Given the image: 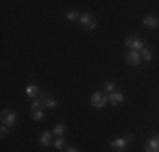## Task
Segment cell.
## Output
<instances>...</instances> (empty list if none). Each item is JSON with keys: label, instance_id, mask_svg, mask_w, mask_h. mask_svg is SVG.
<instances>
[{"label": "cell", "instance_id": "obj_1", "mask_svg": "<svg viewBox=\"0 0 159 152\" xmlns=\"http://www.w3.org/2000/svg\"><path fill=\"white\" fill-rule=\"evenodd\" d=\"M125 44L130 51H142V47H146V42H144L139 36H135V34L134 36H127Z\"/></svg>", "mask_w": 159, "mask_h": 152}, {"label": "cell", "instance_id": "obj_2", "mask_svg": "<svg viewBox=\"0 0 159 152\" xmlns=\"http://www.w3.org/2000/svg\"><path fill=\"white\" fill-rule=\"evenodd\" d=\"M90 100H92V105L95 106V108H103V106L108 103V95L103 93V91H95Z\"/></svg>", "mask_w": 159, "mask_h": 152}, {"label": "cell", "instance_id": "obj_3", "mask_svg": "<svg viewBox=\"0 0 159 152\" xmlns=\"http://www.w3.org/2000/svg\"><path fill=\"white\" fill-rule=\"evenodd\" d=\"M134 139V135H127V137H119V139H113L112 140V144H110V147L113 150H117V152H124L125 150V147H127V142L129 140H132Z\"/></svg>", "mask_w": 159, "mask_h": 152}, {"label": "cell", "instance_id": "obj_4", "mask_svg": "<svg viewBox=\"0 0 159 152\" xmlns=\"http://www.w3.org/2000/svg\"><path fill=\"white\" fill-rule=\"evenodd\" d=\"M80 24H81L86 30H95V29H97V20H95V17H93L92 14H88V12L81 14V17H80Z\"/></svg>", "mask_w": 159, "mask_h": 152}, {"label": "cell", "instance_id": "obj_5", "mask_svg": "<svg viewBox=\"0 0 159 152\" xmlns=\"http://www.w3.org/2000/svg\"><path fill=\"white\" fill-rule=\"evenodd\" d=\"M37 96L43 100V106H44V108H51L52 110V108H56V106H58V101H56L52 96H49L46 91H39V95H37Z\"/></svg>", "mask_w": 159, "mask_h": 152}, {"label": "cell", "instance_id": "obj_6", "mask_svg": "<svg viewBox=\"0 0 159 152\" xmlns=\"http://www.w3.org/2000/svg\"><path fill=\"white\" fill-rule=\"evenodd\" d=\"M141 61H142V58H141V52L139 51H129L127 59H125L127 64H130V66H139Z\"/></svg>", "mask_w": 159, "mask_h": 152}, {"label": "cell", "instance_id": "obj_7", "mask_svg": "<svg viewBox=\"0 0 159 152\" xmlns=\"http://www.w3.org/2000/svg\"><path fill=\"white\" fill-rule=\"evenodd\" d=\"M122 101H124V95L120 91H113V93L108 95V103L112 106H119Z\"/></svg>", "mask_w": 159, "mask_h": 152}, {"label": "cell", "instance_id": "obj_8", "mask_svg": "<svg viewBox=\"0 0 159 152\" xmlns=\"http://www.w3.org/2000/svg\"><path fill=\"white\" fill-rule=\"evenodd\" d=\"M52 137H54V134H52L51 130H44L43 135H41V139H39V144L43 147H49L52 144Z\"/></svg>", "mask_w": 159, "mask_h": 152}, {"label": "cell", "instance_id": "obj_9", "mask_svg": "<svg viewBox=\"0 0 159 152\" xmlns=\"http://www.w3.org/2000/svg\"><path fill=\"white\" fill-rule=\"evenodd\" d=\"M144 150H146V152H159V137H152V139H149V144L144 145Z\"/></svg>", "mask_w": 159, "mask_h": 152}, {"label": "cell", "instance_id": "obj_10", "mask_svg": "<svg viewBox=\"0 0 159 152\" xmlns=\"http://www.w3.org/2000/svg\"><path fill=\"white\" fill-rule=\"evenodd\" d=\"M142 24L146 25V27H151V29H156L159 25V19L154 17V15H146V17L142 19Z\"/></svg>", "mask_w": 159, "mask_h": 152}, {"label": "cell", "instance_id": "obj_11", "mask_svg": "<svg viewBox=\"0 0 159 152\" xmlns=\"http://www.w3.org/2000/svg\"><path fill=\"white\" fill-rule=\"evenodd\" d=\"M16 120H17V112H16V110H10L9 115H7V120H5V123H3V125H7V127L12 130L14 125H16Z\"/></svg>", "mask_w": 159, "mask_h": 152}, {"label": "cell", "instance_id": "obj_12", "mask_svg": "<svg viewBox=\"0 0 159 152\" xmlns=\"http://www.w3.org/2000/svg\"><path fill=\"white\" fill-rule=\"evenodd\" d=\"M39 95V88L37 85H27L25 86V96L27 98H36Z\"/></svg>", "mask_w": 159, "mask_h": 152}, {"label": "cell", "instance_id": "obj_13", "mask_svg": "<svg viewBox=\"0 0 159 152\" xmlns=\"http://www.w3.org/2000/svg\"><path fill=\"white\" fill-rule=\"evenodd\" d=\"M52 145H54V149L63 150V149H66V147H68V142H66V139H64V137H58V139H54Z\"/></svg>", "mask_w": 159, "mask_h": 152}, {"label": "cell", "instance_id": "obj_14", "mask_svg": "<svg viewBox=\"0 0 159 152\" xmlns=\"http://www.w3.org/2000/svg\"><path fill=\"white\" fill-rule=\"evenodd\" d=\"M141 58H142V59H146V61H151V59H152V49H151L147 44H146V47H142V51H141Z\"/></svg>", "mask_w": 159, "mask_h": 152}, {"label": "cell", "instance_id": "obj_15", "mask_svg": "<svg viewBox=\"0 0 159 152\" xmlns=\"http://www.w3.org/2000/svg\"><path fill=\"white\" fill-rule=\"evenodd\" d=\"M115 91V81H112V79H108V81H105V85H103V93H107V95H110Z\"/></svg>", "mask_w": 159, "mask_h": 152}, {"label": "cell", "instance_id": "obj_16", "mask_svg": "<svg viewBox=\"0 0 159 152\" xmlns=\"http://www.w3.org/2000/svg\"><path fill=\"white\" fill-rule=\"evenodd\" d=\"M64 132H66V125L64 123H58L54 127V130H52V134L56 137H64Z\"/></svg>", "mask_w": 159, "mask_h": 152}, {"label": "cell", "instance_id": "obj_17", "mask_svg": "<svg viewBox=\"0 0 159 152\" xmlns=\"http://www.w3.org/2000/svg\"><path fill=\"white\" fill-rule=\"evenodd\" d=\"M31 110H32V112H34V110H44V106H43V100H41L39 96L32 98V103H31Z\"/></svg>", "mask_w": 159, "mask_h": 152}, {"label": "cell", "instance_id": "obj_18", "mask_svg": "<svg viewBox=\"0 0 159 152\" xmlns=\"http://www.w3.org/2000/svg\"><path fill=\"white\" fill-rule=\"evenodd\" d=\"M80 17H81V14L80 12H76V10H70V12L66 14V19L68 20H71V22H80Z\"/></svg>", "mask_w": 159, "mask_h": 152}, {"label": "cell", "instance_id": "obj_19", "mask_svg": "<svg viewBox=\"0 0 159 152\" xmlns=\"http://www.w3.org/2000/svg\"><path fill=\"white\" fill-rule=\"evenodd\" d=\"M31 117H32V120L41 122V120L44 118V112H43V110H34V112L31 113Z\"/></svg>", "mask_w": 159, "mask_h": 152}, {"label": "cell", "instance_id": "obj_20", "mask_svg": "<svg viewBox=\"0 0 159 152\" xmlns=\"http://www.w3.org/2000/svg\"><path fill=\"white\" fill-rule=\"evenodd\" d=\"M9 112H10L9 108H3V110H2V113H0V122H2V123H5V120H7V115H9Z\"/></svg>", "mask_w": 159, "mask_h": 152}, {"label": "cell", "instance_id": "obj_21", "mask_svg": "<svg viewBox=\"0 0 159 152\" xmlns=\"http://www.w3.org/2000/svg\"><path fill=\"white\" fill-rule=\"evenodd\" d=\"M9 130H10V128H9V127H7V125H2V128H0V134H2V137H3V135H7V134H9Z\"/></svg>", "mask_w": 159, "mask_h": 152}, {"label": "cell", "instance_id": "obj_22", "mask_svg": "<svg viewBox=\"0 0 159 152\" xmlns=\"http://www.w3.org/2000/svg\"><path fill=\"white\" fill-rule=\"evenodd\" d=\"M64 152H80V150L75 149V147H66V149H64Z\"/></svg>", "mask_w": 159, "mask_h": 152}]
</instances>
